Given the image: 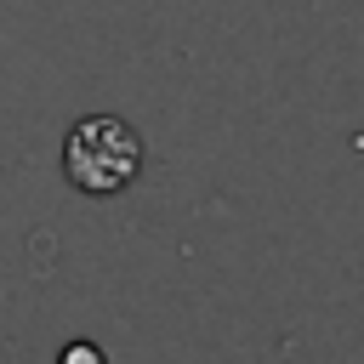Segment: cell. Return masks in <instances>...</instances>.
Listing matches in <instances>:
<instances>
[{
	"mask_svg": "<svg viewBox=\"0 0 364 364\" xmlns=\"http://www.w3.org/2000/svg\"><path fill=\"white\" fill-rule=\"evenodd\" d=\"M57 364H108V358H102V347H91V341H68Z\"/></svg>",
	"mask_w": 364,
	"mask_h": 364,
	"instance_id": "7a4b0ae2",
	"label": "cell"
},
{
	"mask_svg": "<svg viewBox=\"0 0 364 364\" xmlns=\"http://www.w3.org/2000/svg\"><path fill=\"white\" fill-rule=\"evenodd\" d=\"M63 171L91 199L125 193L136 182V171H142V136H136V125H125L119 114H85V119H74L68 136H63Z\"/></svg>",
	"mask_w": 364,
	"mask_h": 364,
	"instance_id": "6da1fadb",
	"label": "cell"
}]
</instances>
